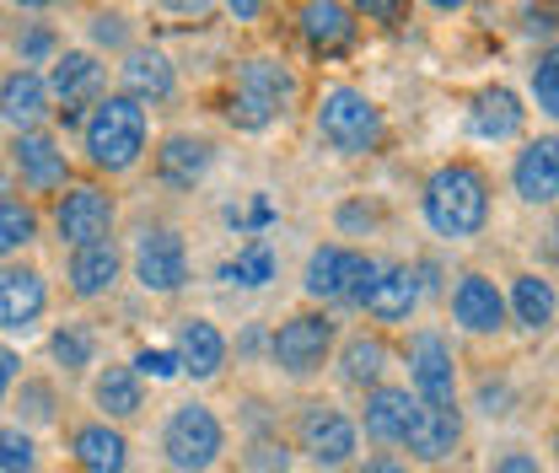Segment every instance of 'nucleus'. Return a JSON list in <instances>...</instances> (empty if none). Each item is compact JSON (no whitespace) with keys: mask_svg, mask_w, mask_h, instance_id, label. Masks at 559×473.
<instances>
[{"mask_svg":"<svg viewBox=\"0 0 559 473\" xmlns=\"http://www.w3.org/2000/svg\"><path fill=\"white\" fill-rule=\"evenodd\" d=\"M425 226L447 243H468L489 226V173L479 162H441L430 178H425Z\"/></svg>","mask_w":559,"mask_h":473,"instance_id":"nucleus-1","label":"nucleus"},{"mask_svg":"<svg viewBox=\"0 0 559 473\" xmlns=\"http://www.w3.org/2000/svg\"><path fill=\"white\" fill-rule=\"evenodd\" d=\"M145 145H151V119L124 92H103L86 108V119H81V151H86V162L97 173H108V178L135 173L140 162H145Z\"/></svg>","mask_w":559,"mask_h":473,"instance_id":"nucleus-2","label":"nucleus"},{"mask_svg":"<svg viewBox=\"0 0 559 473\" xmlns=\"http://www.w3.org/2000/svg\"><path fill=\"white\" fill-rule=\"evenodd\" d=\"M290 103H296V70L275 55H253L237 66V81L226 92V125L242 135H259L290 114Z\"/></svg>","mask_w":559,"mask_h":473,"instance_id":"nucleus-3","label":"nucleus"},{"mask_svg":"<svg viewBox=\"0 0 559 473\" xmlns=\"http://www.w3.org/2000/svg\"><path fill=\"white\" fill-rule=\"evenodd\" d=\"M312 125H318V140H323L329 151H340V156H371V151L382 145V135H388L382 108H377L360 86H349V81L323 86Z\"/></svg>","mask_w":559,"mask_h":473,"instance_id":"nucleus-4","label":"nucleus"},{"mask_svg":"<svg viewBox=\"0 0 559 473\" xmlns=\"http://www.w3.org/2000/svg\"><path fill=\"white\" fill-rule=\"evenodd\" d=\"M221 452H226V425H221V414L210 404L189 399V404H178L167 414V425H162V458H167L173 473H210L221 463Z\"/></svg>","mask_w":559,"mask_h":473,"instance_id":"nucleus-5","label":"nucleus"},{"mask_svg":"<svg viewBox=\"0 0 559 473\" xmlns=\"http://www.w3.org/2000/svg\"><path fill=\"white\" fill-rule=\"evenodd\" d=\"M377 280V259L360 253V248H345V243H323L312 248L307 259V274H301V291L323 307H360L366 285Z\"/></svg>","mask_w":559,"mask_h":473,"instance_id":"nucleus-6","label":"nucleus"},{"mask_svg":"<svg viewBox=\"0 0 559 473\" xmlns=\"http://www.w3.org/2000/svg\"><path fill=\"white\" fill-rule=\"evenodd\" d=\"M334 339H340V323H334L329 312H290L275 334H270V360H275L290 382H307V377H318V371L329 366Z\"/></svg>","mask_w":559,"mask_h":473,"instance_id":"nucleus-7","label":"nucleus"},{"mask_svg":"<svg viewBox=\"0 0 559 473\" xmlns=\"http://www.w3.org/2000/svg\"><path fill=\"white\" fill-rule=\"evenodd\" d=\"M44 86H49V103H55L60 125H81L86 108L108 92V66L92 49H66V55H55Z\"/></svg>","mask_w":559,"mask_h":473,"instance_id":"nucleus-8","label":"nucleus"},{"mask_svg":"<svg viewBox=\"0 0 559 473\" xmlns=\"http://www.w3.org/2000/svg\"><path fill=\"white\" fill-rule=\"evenodd\" d=\"M296 441H301L307 463H318V469H349L355 452H360V430H355V419H349L345 409L323 404V399L301 409V419H296Z\"/></svg>","mask_w":559,"mask_h":473,"instance_id":"nucleus-9","label":"nucleus"},{"mask_svg":"<svg viewBox=\"0 0 559 473\" xmlns=\"http://www.w3.org/2000/svg\"><path fill=\"white\" fill-rule=\"evenodd\" d=\"M114 221H119V204H114V194H103L97 184H70L66 194L55 200V232H60V243L70 253L92 248V243H108Z\"/></svg>","mask_w":559,"mask_h":473,"instance_id":"nucleus-10","label":"nucleus"},{"mask_svg":"<svg viewBox=\"0 0 559 473\" xmlns=\"http://www.w3.org/2000/svg\"><path fill=\"white\" fill-rule=\"evenodd\" d=\"M409 393L425 409H457V355L436 329L409 339Z\"/></svg>","mask_w":559,"mask_h":473,"instance_id":"nucleus-11","label":"nucleus"},{"mask_svg":"<svg viewBox=\"0 0 559 473\" xmlns=\"http://www.w3.org/2000/svg\"><path fill=\"white\" fill-rule=\"evenodd\" d=\"M130 264H135L140 291H151V296H178V291L189 285V243H183L173 226H151V232H140Z\"/></svg>","mask_w":559,"mask_h":473,"instance_id":"nucleus-12","label":"nucleus"},{"mask_svg":"<svg viewBox=\"0 0 559 473\" xmlns=\"http://www.w3.org/2000/svg\"><path fill=\"white\" fill-rule=\"evenodd\" d=\"M11 173H16L22 189H33V194H66L70 156L49 130H33V135L11 140Z\"/></svg>","mask_w":559,"mask_h":473,"instance_id":"nucleus-13","label":"nucleus"},{"mask_svg":"<svg viewBox=\"0 0 559 473\" xmlns=\"http://www.w3.org/2000/svg\"><path fill=\"white\" fill-rule=\"evenodd\" d=\"M44 312H49V280H44V270L5 264L0 270V329L5 334H33Z\"/></svg>","mask_w":559,"mask_h":473,"instance_id":"nucleus-14","label":"nucleus"},{"mask_svg":"<svg viewBox=\"0 0 559 473\" xmlns=\"http://www.w3.org/2000/svg\"><path fill=\"white\" fill-rule=\"evenodd\" d=\"M452 323L474 339L500 334L506 329V291L479 270L457 274V285H452Z\"/></svg>","mask_w":559,"mask_h":473,"instance_id":"nucleus-15","label":"nucleus"},{"mask_svg":"<svg viewBox=\"0 0 559 473\" xmlns=\"http://www.w3.org/2000/svg\"><path fill=\"white\" fill-rule=\"evenodd\" d=\"M415 414H419V399L409 393V388H399V382H377V388L366 393V404H360V425H355V430H366L377 447H404Z\"/></svg>","mask_w":559,"mask_h":473,"instance_id":"nucleus-16","label":"nucleus"},{"mask_svg":"<svg viewBox=\"0 0 559 473\" xmlns=\"http://www.w3.org/2000/svg\"><path fill=\"white\" fill-rule=\"evenodd\" d=\"M55 114L49 103V86H44V70H5L0 75V125L16 130V135H33L44 130V119Z\"/></svg>","mask_w":559,"mask_h":473,"instance_id":"nucleus-17","label":"nucleus"},{"mask_svg":"<svg viewBox=\"0 0 559 473\" xmlns=\"http://www.w3.org/2000/svg\"><path fill=\"white\" fill-rule=\"evenodd\" d=\"M119 81H124V97L140 103V108L178 97V70H173V60H167L162 49H151V44H130V49H124Z\"/></svg>","mask_w":559,"mask_h":473,"instance_id":"nucleus-18","label":"nucleus"},{"mask_svg":"<svg viewBox=\"0 0 559 473\" xmlns=\"http://www.w3.org/2000/svg\"><path fill=\"white\" fill-rule=\"evenodd\" d=\"M419 307V285H415V264H377V280L366 285L360 296V312L371 323H409Z\"/></svg>","mask_w":559,"mask_h":473,"instance_id":"nucleus-19","label":"nucleus"},{"mask_svg":"<svg viewBox=\"0 0 559 473\" xmlns=\"http://www.w3.org/2000/svg\"><path fill=\"white\" fill-rule=\"evenodd\" d=\"M511 189H516L522 204H555V194H559V140L555 135H538L516 151Z\"/></svg>","mask_w":559,"mask_h":473,"instance_id":"nucleus-20","label":"nucleus"},{"mask_svg":"<svg viewBox=\"0 0 559 473\" xmlns=\"http://www.w3.org/2000/svg\"><path fill=\"white\" fill-rule=\"evenodd\" d=\"M75 473H130V436L108 419H86L70 430Z\"/></svg>","mask_w":559,"mask_h":473,"instance_id":"nucleus-21","label":"nucleus"},{"mask_svg":"<svg viewBox=\"0 0 559 473\" xmlns=\"http://www.w3.org/2000/svg\"><path fill=\"white\" fill-rule=\"evenodd\" d=\"M296 27H301V38H307V49L312 55H323V60H334V55H345L349 44H355V11L340 5V0H307L301 11H296Z\"/></svg>","mask_w":559,"mask_h":473,"instance_id":"nucleus-22","label":"nucleus"},{"mask_svg":"<svg viewBox=\"0 0 559 473\" xmlns=\"http://www.w3.org/2000/svg\"><path fill=\"white\" fill-rule=\"evenodd\" d=\"M226 334L210 323V318H183L178 323V339H173V355H178V371L183 377H194V382H210V377H221V366H226Z\"/></svg>","mask_w":559,"mask_h":473,"instance_id":"nucleus-23","label":"nucleus"},{"mask_svg":"<svg viewBox=\"0 0 559 473\" xmlns=\"http://www.w3.org/2000/svg\"><path fill=\"white\" fill-rule=\"evenodd\" d=\"M409 458L415 463H447L457 447H463V409H425L419 404L415 425L404 436Z\"/></svg>","mask_w":559,"mask_h":473,"instance_id":"nucleus-24","label":"nucleus"},{"mask_svg":"<svg viewBox=\"0 0 559 473\" xmlns=\"http://www.w3.org/2000/svg\"><path fill=\"white\" fill-rule=\"evenodd\" d=\"M119 274H124V253H119V243L108 237V243H92V248H75L70 253V296H81V301H97V296H108L114 285H119Z\"/></svg>","mask_w":559,"mask_h":473,"instance_id":"nucleus-25","label":"nucleus"},{"mask_svg":"<svg viewBox=\"0 0 559 473\" xmlns=\"http://www.w3.org/2000/svg\"><path fill=\"white\" fill-rule=\"evenodd\" d=\"M522 125H527V108H522V97H516L511 86H485V92L474 97V108H468V130H474V140H489V145L516 140Z\"/></svg>","mask_w":559,"mask_h":473,"instance_id":"nucleus-26","label":"nucleus"},{"mask_svg":"<svg viewBox=\"0 0 559 473\" xmlns=\"http://www.w3.org/2000/svg\"><path fill=\"white\" fill-rule=\"evenodd\" d=\"M215 162V145L205 135H167L156 145V178L167 189H194Z\"/></svg>","mask_w":559,"mask_h":473,"instance_id":"nucleus-27","label":"nucleus"},{"mask_svg":"<svg viewBox=\"0 0 559 473\" xmlns=\"http://www.w3.org/2000/svg\"><path fill=\"white\" fill-rule=\"evenodd\" d=\"M555 280L549 274H516L511 291H506V318H516V329L527 334H544L555 329Z\"/></svg>","mask_w":559,"mask_h":473,"instance_id":"nucleus-28","label":"nucleus"},{"mask_svg":"<svg viewBox=\"0 0 559 473\" xmlns=\"http://www.w3.org/2000/svg\"><path fill=\"white\" fill-rule=\"evenodd\" d=\"M92 404L103 409V419H135L145 409V382H140L130 366H103L97 382H92Z\"/></svg>","mask_w":559,"mask_h":473,"instance_id":"nucleus-29","label":"nucleus"},{"mask_svg":"<svg viewBox=\"0 0 559 473\" xmlns=\"http://www.w3.org/2000/svg\"><path fill=\"white\" fill-rule=\"evenodd\" d=\"M388 360H393V350L377 334H349L345 350H340V377H345L349 388H366V393H371V388L382 382Z\"/></svg>","mask_w":559,"mask_h":473,"instance_id":"nucleus-30","label":"nucleus"},{"mask_svg":"<svg viewBox=\"0 0 559 473\" xmlns=\"http://www.w3.org/2000/svg\"><path fill=\"white\" fill-rule=\"evenodd\" d=\"M215 274H221L226 285L264 291L270 280H280V259H275V248H270V243H259V237H253V243H242V248H237V259H226Z\"/></svg>","mask_w":559,"mask_h":473,"instance_id":"nucleus-31","label":"nucleus"},{"mask_svg":"<svg viewBox=\"0 0 559 473\" xmlns=\"http://www.w3.org/2000/svg\"><path fill=\"white\" fill-rule=\"evenodd\" d=\"M33 237H38V210L5 189L0 194V259H16Z\"/></svg>","mask_w":559,"mask_h":473,"instance_id":"nucleus-32","label":"nucleus"},{"mask_svg":"<svg viewBox=\"0 0 559 473\" xmlns=\"http://www.w3.org/2000/svg\"><path fill=\"white\" fill-rule=\"evenodd\" d=\"M49 355H55V366H66V371H86V366L97 360V334H92L86 323H60V329L49 334Z\"/></svg>","mask_w":559,"mask_h":473,"instance_id":"nucleus-33","label":"nucleus"},{"mask_svg":"<svg viewBox=\"0 0 559 473\" xmlns=\"http://www.w3.org/2000/svg\"><path fill=\"white\" fill-rule=\"evenodd\" d=\"M16 409H22V430H33V425H55V414H60V393H55V382H44V377H22V393H16Z\"/></svg>","mask_w":559,"mask_h":473,"instance_id":"nucleus-34","label":"nucleus"},{"mask_svg":"<svg viewBox=\"0 0 559 473\" xmlns=\"http://www.w3.org/2000/svg\"><path fill=\"white\" fill-rule=\"evenodd\" d=\"M44 452L33 441V430L22 425H0V473H38Z\"/></svg>","mask_w":559,"mask_h":473,"instance_id":"nucleus-35","label":"nucleus"},{"mask_svg":"<svg viewBox=\"0 0 559 473\" xmlns=\"http://www.w3.org/2000/svg\"><path fill=\"white\" fill-rule=\"evenodd\" d=\"M130 371H135L140 382H145V377H151V382H178V377H183L173 344H140L135 360H130Z\"/></svg>","mask_w":559,"mask_h":473,"instance_id":"nucleus-36","label":"nucleus"},{"mask_svg":"<svg viewBox=\"0 0 559 473\" xmlns=\"http://www.w3.org/2000/svg\"><path fill=\"white\" fill-rule=\"evenodd\" d=\"M533 103H538L544 119H559V60H555V49H544L538 66H533Z\"/></svg>","mask_w":559,"mask_h":473,"instance_id":"nucleus-37","label":"nucleus"},{"mask_svg":"<svg viewBox=\"0 0 559 473\" xmlns=\"http://www.w3.org/2000/svg\"><path fill=\"white\" fill-rule=\"evenodd\" d=\"M55 55H60V38H55L49 22H33L27 33H16V60H22V70H33L38 60L55 66Z\"/></svg>","mask_w":559,"mask_h":473,"instance_id":"nucleus-38","label":"nucleus"},{"mask_svg":"<svg viewBox=\"0 0 559 473\" xmlns=\"http://www.w3.org/2000/svg\"><path fill=\"white\" fill-rule=\"evenodd\" d=\"M92 44L97 49H130V16L124 11H97L92 16Z\"/></svg>","mask_w":559,"mask_h":473,"instance_id":"nucleus-39","label":"nucleus"},{"mask_svg":"<svg viewBox=\"0 0 559 473\" xmlns=\"http://www.w3.org/2000/svg\"><path fill=\"white\" fill-rule=\"evenodd\" d=\"M226 221H231L237 232H264V226L275 221V204H270V194H253L242 210L231 204V210H226Z\"/></svg>","mask_w":559,"mask_h":473,"instance_id":"nucleus-40","label":"nucleus"},{"mask_svg":"<svg viewBox=\"0 0 559 473\" xmlns=\"http://www.w3.org/2000/svg\"><path fill=\"white\" fill-rule=\"evenodd\" d=\"M290 469V447L285 441H253L248 447V473H285Z\"/></svg>","mask_w":559,"mask_h":473,"instance_id":"nucleus-41","label":"nucleus"},{"mask_svg":"<svg viewBox=\"0 0 559 473\" xmlns=\"http://www.w3.org/2000/svg\"><path fill=\"white\" fill-rule=\"evenodd\" d=\"M489 473H544V463H538V452L511 447V452H500V458L489 463Z\"/></svg>","mask_w":559,"mask_h":473,"instance_id":"nucleus-42","label":"nucleus"},{"mask_svg":"<svg viewBox=\"0 0 559 473\" xmlns=\"http://www.w3.org/2000/svg\"><path fill=\"white\" fill-rule=\"evenodd\" d=\"M371 226H377V210L371 204H360V200L340 204V232H371Z\"/></svg>","mask_w":559,"mask_h":473,"instance_id":"nucleus-43","label":"nucleus"},{"mask_svg":"<svg viewBox=\"0 0 559 473\" xmlns=\"http://www.w3.org/2000/svg\"><path fill=\"white\" fill-rule=\"evenodd\" d=\"M355 473H409V463H404L399 452H366V458L355 463Z\"/></svg>","mask_w":559,"mask_h":473,"instance_id":"nucleus-44","label":"nucleus"},{"mask_svg":"<svg viewBox=\"0 0 559 473\" xmlns=\"http://www.w3.org/2000/svg\"><path fill=\"white\" fill-rule=\"evenodd\" d=\"M16 377H22V355H16L11 344H0V404L11 399V388H16Z\"/></svg>","mask_w":559,"mask_h":473,"instance_id":"nucleus-45","label":"nucleus"},{"mask_svg":"<svg viewBox=\"0 0 559 473\" xmlns=\"http://www.w3.org/2000/svg\"><path fill=\"white\" fill-rule=\"evenodd\" d=\"M355 16H371V22H399V16H404V5H399V0H360V5H355Z\"/></svg>","mask_w":559,"mask_h":473,"instance_id":"nucleus-46","label":"nucleus"},{"mask_svg":"<svg viewBox=\"0 0 559 473\" xmlns=\"http://www.w3.org/2000/svg\"><path fill=\"white\" fill-rule=\"evenodd\" d=\"M522 33H533V38H555V11H522Z\"/></svg>","mask_w":559,"mask_h":473,"instance_id":"nucleus-47","label":"nucleus"},{"mask_svg":"<svg viewBox=\"0 0 559 473\" xmlns=\"http://www.w3.org/2000/svg\"><path fill=\"white\" fill-rule=\"evenodd\" d=\"M226 11H231V16H237V22H253V16H259V11H264V5H259V0H231V5H226Z\"/></svg>","mask_w":559,"mask_h":473,"instance_id":"nucleus-48","label":"nucleus"}]
</instances>
